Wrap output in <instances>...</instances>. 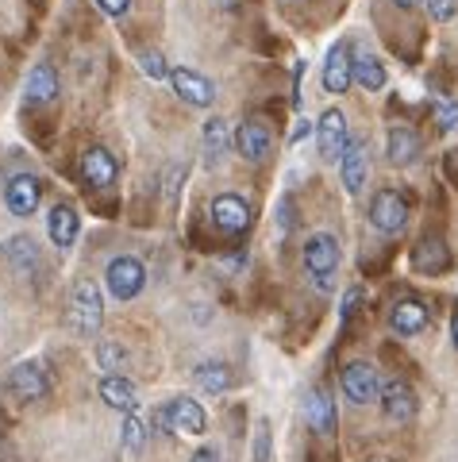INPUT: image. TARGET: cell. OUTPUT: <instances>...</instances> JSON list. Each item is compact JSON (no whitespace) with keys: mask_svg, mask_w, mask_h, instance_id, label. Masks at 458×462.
Here are the masks:
<instances>
[{"mask_svg":"<svg viewBox=\"0 0 458 462\" xmlns=\"http://www.w3.org/2000/svg\"><path fill=\"white\" fill-rule=\"evenodd\" d=\"M320 81H324V89L335 93V97H343L354 85V54H351V42H335V47L327 51Z\"/></svg>","mask_w":458,"mask_h":462,"instance_id":"11","label":"cell"},{"mask_svg":"<svg viewBox=\"0 0 458 462\" xmlns=\"http://www.w3.org/2000/svg\"><path fill=\"white\" fill-rule=\"evenodd\" d=\"M385 81H389V74H385L381 58L378 54H354V85L366 93H381Z\"/></svg>","mask_w":458,"mask_h":462,"instance_id":"24","label":"cell"},{"mask_svg":"<svg viewBox=\"0 0 458 462\" xmlns=\"http://www.w3.org/2000/svg\"><path fill=\"white\" fill-rule=\"evenodd\" d=\"M393 5H397V8H405V12H408V8H417V5H424V0H393Z\"/></svg>","mask_w":458,"mask_h":462,"instance_id":"38","label":"cell"},{"mask_svg":"<svg viewBox=\"0 0 458 462\" xmlns=\"http://www.w3.org/2000/svg\"><path fill=\"white\" fill-rule=\"evenodd\" d=\"M66 320H69V328H74L78 336H85V339L100 331V324H105V297H100L96 282L81 278V282L74 285V293H69V312H66Z\"/></svg>","mask_w":458,"mask_h":462,"instance_id":"2","label":"cell"},{"mask_svg":"<svg viewBox=\"0 0 458 462\" xmlns=\"http://www.w3.org/2000/svg\"><path fill=\"white\" fill-rule=\"evenodd\" d=\"M8 393L16 401H42L50 393V382H47V374H42L39 363H20L8 374Z\"/></svg>","mask_w":458,"mask_h":462,"instance_id":"17","label":"cell"},{"mask_svg":"<svg viewBox=\"0 0 458 462\" xmlns=\"http://www.w3.org/2000/svg\"><path fill=\"white\" fill-rule=\"evenodd\" d=\"M435 124H439V132H454L458 127V105L454 100H439L435 105Z\"/></svg>","mask_w":458,"mask_h":462,"instance_id":"33","label":"cell"},{"mask_svg":"<svg viewBox=\"0 0 458 462\" xmlns=\"http://www.w3.org/2000/svg\"><path fill=\"white\" fill-rule=\"evenodd\" d=\"M100 401H105L108 409L124 412V416L139 412V389L127 374H105V378H100Z\"/></svg>","mask_w":458,"mask_h":462,"instance_id":"18","label":"cell"},{"mask_svg":"<svg viewBox=\"0 0 458 462\" xmlns=\"http://www.w3.org/2000/svg\"><path fill=\"white\" fill-rule=\"evenodd\" d=\"M424 8L435 23H451L458 16V0H424Z\"/></svg>","mask_w":458,"mask_h":462,"instance_id":"31","label":"cell"},{"mask_svg":"<svg viewBox=\"0 0 458 462\" xmlns=\"http://www.w3.org/2000/svg\"><path fill=\"white\" fill-rule=\"evenodd\" d=\"M154 428L169 431V436H205L208 431V416L193 397H174L154 412Z\"/></svg>","mask_w":458,"mask_h":462,"instance_id":"3","label":"cell"},{"mask_svg":"<svg viewBox=\"0 0 458 462\" xmlns=\"http://www.w3.org/2000/svg\"><path fill=\"white\" fill-rule=\"evenodd\" d=\"M451 339H454V346H458V309H454V316H451Z\"/></svg>","mask_w":458,"mask_h":462,"instance_id":"39","label":"cell"},{"mask_svg":"<svg viewBox=\"0 0 458 462\" xmlns=\"http://www.w3.org/2000/svg\"><path fill=\"white\" fill-rule=\"evenodd\" d=\"M139 69L147 74L151 81H169V66H166V58L159 51H142L139 54Z\"/></svg>","mask_w":458,"mask_h":462,"instance_id":"30","label":"cell"},{"mask_svg":"<svg viewBox=\"0 0 458 462\" xmlns=\"http://www.w3.org/2000/svg\"><path fill=\"white\" fill-rule=\"evenodd\" d=\"M169 85H174V93L193 108H212L216 105V85L200 74V69H189V66L169 69Z\"/></svg>","mask_w":458,"mask_h":462,"instance_id":"9","label":"cell"},{"mask_svg":"<svg viewBox=\"0 0 458 462\" xmlns=\"http://www.w3.org/2000/svg\"><path fill=\"white\" fill-rule=\"evenodd\" d=\"M105 289L116 300H135L142 289H147V266H142L135 254H116L105 266Z\"/></svg>","mask_w":458,"mask_h":462,"instance_id":"4","label":"cell"},{"mask_svg":"<svg viewBox=\"0 0 458 462\" xmlns=\"http://www.w3.org/2000/svg\"><path fill=\"white\" fill-rule=\"evenodd\" d=\"M427 320H432V312H427V305L417 297H400L389 309V328L397 331V336H420V331L427 328Z\"/></svg>","mask_w":458,"mask_h":462,"instance_id":"19","label":"cell"},{"mask_svg":"<svg viewBox=\"0 0 458 462\" xmlns=\"http://www.w3.org/2000/svg\"><path fill=\"white\" fill-rule=\"evenodd\" d=\"M254 462H270V424L259 420V431H254Z\"/></svg>","mask_w":458,"mask_h":462,"instance_id":"35","label":"cell"},{"mask_svg":"<svg viewBox=\"0 0 458 462\" xmlns=\"http://www.w3.org/2000/svg\"><path fill=\"white\" fill-rule=\"evenodd\" d=\"M96 363L108 374H124L127 370V346L116 343V339H100L96 343Z\"/></svg>","mask_w":458,"mask_h":462,"instance_id":"28","label":"cell"},{"mask_svg":"<svg viewBox=\"0 0 458 462\" xmlns=\"http://www.w3.org/2000/svg\"><path fill=\"white\" fill-rule=\"evenodd\" d=\"M359 305H362V289L354 285V289H347V293H343V305H339V328H347V324L354 320V312H359Z\"/></svg>","mask_w":458,"mask_h":462,"instance_id":"32","label":"cell"},{"mask_svg":"<svg viewBox=\"0 0 458 462\" xmlns=\"http://www.w3.org/2000/svg\"><path fill=\"white\" fill-rule=\"evenodd\" d=\"M370 224H374V231H381V236H397V231H405V224H408L405 193L378 189L374 200H370Z\"/></svg>","mask_w":458,"mask_h":462,"instance_id":"6","label":"cell"},{"mask_svg":"<svg viewBox=\"0 0 458 462\" xmlns=\"http://www.w3.org/2000/svg\"><path fill=\"white\" fill-rule=\"evenodd\" d=\"M293 231V197L285 193L281 200H278V239H285Z\"/></svg>","mask_w":458,"mask_h":462,"instance_id":"34","label":"cell"},{"mask_svg":"<svg viewBox=\"0 0 458 462\" xmlns=\"http://www.w3.org/2000/svg\"><path fill=\"white\" fill-rule=\"evenodd\" d=\"M339 178H343V189H347L351 197L362 193V185L370 178V151H366L362 139L347 143V151H343V158H339Z\"/></svg>","mask_w":458,"mask_h":462,"instance_id":"15","label":"cell"},{"mask_svg":"<svg viewBox=\"0 0 458 462\" xmlns=\"http://www.w3.org/2000/svg\"><path fill=\"white\" fill-rule=\"evenodd\" d=\"M193 382L205 389V393H212V397H220V393H227V389L235 385L232 370H227V363H200V366L193 370Z\"/></svg>","mask_w":458,"mask_h":462,"instance_id":"26","label":"cell"},{"mask_svg":"<svg viewBox=\"0 0 458 462\" xmlns=\"http://www.w3.org/2000/svg\"><path fill=\"white\" fill-rule=\"evenodd\" d=\"M208 216L212 224H216L224 236H243V231L251 227V208L247 200H243L239 193H216L208 205Z\"/></svg>","mask_w":458,"mask_h":462,"instance_id":"10","label":"cell"},{"mask_svg":"<svg viewBox=\"0 0 458 462\" xmlns=\"http://www.w3.org/2000/svg\"><path fill=\"white\" fill-rule=\"evenodd\" d=\"M120 443H124V451H142V443H147V424H142V416L139 412H127L124 416V428H120Z\"/></svg>","mask_w":458,"mask_h":462,"instance_id":"29","label":"cell"},{"mask_svg":"<svg viewBox=\"0 0 458 462\" xmlns=\"http://www.w3.org/2000/svg\"><path fill=\"white\" fill-rule=\"evenodd\" d=\"M78 170H81L85 185H93V189H112V185H116V178H120V162H116V158H112L105 147L81 151Z\"/></svg>","mask_w":458,"mask_h":462,"instance_id":"13","label":"cell"},{"mask_svg":"<svg viewBox=\"0 0 458 462\" xmlns=\"http://www.w3.org/2000/svg\"><path fill=\"white\" fill-rule=\"evenodd\" d=\"M339 389H343V397H347L351 404H374L381 397V374L374 363H347L343 366V378H339Z\"/></svg>","mask_w":458,"mask_h":462,"instance_id":"5","label":"cell"},{"mask_svg":"<svg viewBox=\"0 0 458 462\" xmlns=\"http://www.w3.org/2000/svg\"><path fill=\"white\" fill-rule=\"evenodd\" d=\"M23 93H27V100H32V105H50V100L59 97V69H54L50 62L32 66V74H27Z\"/></svg>","mask_w":458,"mask_h":462,"instance_id":"23","label":"cell"},{"mask_svg":"<svg viewBox=\"0 0 458 462\" xmlns=\"http://www.w3.org/2000/svg\"><path fill=\"white\" fill-rule=\"evenodd\" d=\"M378 404H381V416H385L389 424H408L412 416H417V393H412V385L400 382V378L381 385Z\"/></svg>","mask_w":458,"mask_h":462,"instance_id":"14","label":"cell"},{"mask_svg":"<svg viewBox=\"0 0 458 462\" xmlns=\"http://www.w3.org/2000/svg\"><path fill=\"white\" fill-rule=\"evenodd\" d=\"M39 197H42V181L35 178V173H16L8 185H5V205L12 216H35L39 208Z\"/></svg>","mask_w":458,"mask_h":462,"instance_id":"16","label":"cell"},{"mask_svg":"<svg viewBox=\"0 0 458 462\" xmlns=\"http://www.w3.org/2000/svg\"><path fill=\"white\" fill-rule=\"evenodd\" d=\"M189 462H220V447H197V451L189 455Z\"/></svg>","mask_w":458,"mask_h":462,"instance_id":"37","label":"cell"},{"mask_svg":"<svg viewBox=\"0 0 458 462\" xmlns=\"http://www.w3.org/2000/svg\"><path fill=\"white\" fill-rule=\"evenodd\" d=\"M78 231H81V220H78L74 205H54V208H50V216H47V236H50L54 247H59V251L74 247V243H78Z\"/></svg>","mask_w":458,"mask_h":462,"instance_id":"21","label":"cell"},{"mask_svg":"<svg viewBox=\"0 0 458 462\" xmlns=\"http://www.w3.org/2000/svg\"><path fill=\"white\" fill-rule=\"evenodd\" d=\"M227 147H232V127H227V120H220V116H208L205 127H200V151H205V162L216 166L227 154Z\"/></svg>","mask_w":458,"mask_h":462,"instance_id":"22","label":"cell"},{"mask_svg":"<svg viewBox=\"0 0 458 462\" xmlns=\"http://www.w3.org/2000/svg\"><path fill=\"white\" fill-rule=\"evenodd\" d=\"M351 143V127H347V112L343 108H327L316 124V151L324 162H339L343 151Z\"/></svg>","mask_w":458,"mask_h":462,"instance_id":"7","label":"cell"},{"mask_svg":"<svg viewBox=\"0 0 458 462\" xmlns=\"http://www.w3.org/2000/svg\"><path fill=\"white\" fill-rule=\"evenodd\" d=\"M412 266L420 273H443L451 266V251L443 247V239H424L417 251H412Z\"/></svg>","mask_w":458,"mask_h":462,"instance_id":"25","label":"cell"},{"mask_svg":"<svg viewBox=\"0 0 458 462\" xmlns=\"http://www.w3.org/2000/svg\"><path fill=\"white\" fill-rule=\"evenodd\" d=\"M420 151H424V143L417 135V127H408V124H393L389 127V135H385V158H389V166H397V170L417 166Z\"/></svg>","mask_w":458,"mask_h":462,"instance_id":"12","label":"cell"},{"mask_svg":"<svg viewBox=\"0 0 458 462\" xmlns=\"http://www.w3.org/2000/svg\"><path fill=\"white\" fill-rule=\"evenodd\" d=\"M300 258H305V273H308V282L316 285V293H332L335 278H339V263H343V247L332 231H312L305 239Z\"/></svg>","mask_w":458,"mask_h":462,"instance_id":"1","label":"cell"},{"mask_svg":"<svg viewBox=\"0 0 458 462\" xmlns=\"http://www.w3.org/2000/svg\"><path fill=\"white\" fill-rule=\"evenodd\" d=\"M96 8L105 12V16H112V20H120V16L132 12V0H96Z\"/></svg>","mask_w":458,"mask_h":462,"instance_id":"36","label":"cell"},{"mask_svg":"<svg viewBox=\"0 0 458 462\" xmlns=\"http://www.w3.org/2000/svg\"><path fill=\"white\" fill-rule=\"evenodd\" d=\"M5 258H8V263L16 266L20 273H27L32 266H39V247H35V239H27V236L8 239V243H5Z\"/></svg>","mask_w":458,"mask_h":462,"instance_id":"27","label":"cell"},{"mask_svg":"<svg viewBox=\"0 0 458 462\" xmlns=\"http://www.w3.org/2000/svg\"><path fill=\"white\" fill-rule=\"evenodd\" d=\"M232 143H235V151H239L243 162L259 166V162H266V158H270V151H274V132H270L262 120H243L235 127Z\"/></svg>","mask_w":458,"mask_h":462,"instance_id":"8","label":"cell"},{"mask_svg":"<svg viewBox=\"0 0 458 462\" xmlns=\"http://www.w3.org/2000/svg\"><path fill=\"white\" fill-rule=\"evenodd\" d=\"M305 420H308V428L316 431V436H332L335 431V401H332V393H327L324 385H316L312 393L305 397Z\"/></svg>","mask_w":458,"mask_h":462,"instance_id":"20","label":"cell"}]
</instances>
